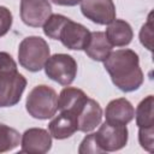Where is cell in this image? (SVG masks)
<instances>
[{"label":"cell","mask_w":154,"mask_h":154,"mask_svg":"<svg viewBox=\"0 0 154 154\" xmlns=\"http://www.w3.org/2000/svg\"><path fill=\"white\" fill-rule=\"evenodd\" d=\"M78 153L79 154H97V153H103L102 149L100 148L97 141H96V137H95V132H91L89 135H87L81 144H79V148H78Z\"/></svg>","instance_id":"cell-20"},{"label":"cell","mask_w":154,"mask_h":154,"mask_svg":"<svg viewBox=\"0 0 154 154\" xmlns=\"http://www.w3.org/2000/svg\"><path fill=\"white\" fill-rule=\"evenodd\" d=\"M12 22L13 17L11 11L5 6H0V37L8 32L12 26Z\"/></svg>","instance_id":"cell-23"},{"label":"cell","mask_w":154,"mask_h":154,"mask_svg":"<svg viewBox=\"0 0 154 154\" xmlns=\"http://www.w3.org/2000/svg\"><path fill=\"white\" fill-rule=\"evenodd\" d=\"M105 35L113 47H125L132 41L134 31L128 22L123 19H114L107 24Z\"/></svg>","instance_id":"cell-14"},{"label":"cell","mask_w":154,"mask_h":154,"mask_svg":"<svg viewBox=\"0 0 154 154\" xmlns=\"http://www.w3.org/2000/svg\"><path fill=\"white\" fill-rule=\"evenodd\" d=\"M113 46L107 40L105 32L93 31L90 32V38L87 47L84 48L85 54L95 61H105L111 54Z\"/></svg>","instance_id":"cell-16"},{"label":"cell","mask_w":154,"mask_h":154,"mask_svg":"<svg viewBox=\"0 0 154 154\" xmlns=\"http://www.w3.org/2000/svg\"><path fill=\"white\" fill-rule=\"evenodd\" d=\"M112 83L124 93L137 90L143 83V72L140 67V58L132 49H117L111 52L103 61Z\"/></svg>","instance_id":"cell-1"},{"label":"cell","mask_w":154,"mask_h":154,"mask_svg":"<svg viewBox=\"0 0 154 154\" xmlns=\"http://www.w3.org/2000/svg\"><path fill=\"white\" fill-rule=\"evenodd\" d=\"M17 63L7 52H0V73L1 72H16Z\"/></svg>","instance_id":"cell-24"},{"label":"cell","mask_w":154,"mask_h":154,"mask_svg":"<svg viewBox=\"0 0 154 154\" xmlns=\"http://www.w3.org/2000/svg\"><path fill=\"white\" fill-rule=\"evenodd\" d=\"M140 42L148 51H153V23H152V13L148 17L147 23H144L140 30Z\"/></svg>","instance_id":"cell-22"},{"label":"cell","mask_w":154,"mask_h":154,"mask_svg":"<svg viewBox=\"0 0 154 154\" xmlns=\"http://www.w3.org/2000/svg\"><path fill=\"white\" fill-rule=\"evenodd\" d=\"M25 77L16 72H1L0 73V108L12 107L20 101V97L25 90Z\"/></svg>","instance_id":"cell-5"},{"label":"cell","mask_w":154,"mask_h":154,"mask_svg":"<svg viewBox=\"0 0 154 154\" xmlns=\"http://www.w3.org/2000/svg\"><path fill=\"white\" fill-rule=\"evenodd\" d=\"M138 142L144 150L152 153L154 150V126L138 128Z\"/></svg>","instance_id":"cell-21"},{"label":"cell","mask_w":154,"mask_h":154,"mask_svg":"<svg viewBox=\"0 0 154 154\" xmlns=\"http://www.w3.org/2000/svg\"><path fill=\"white\" fill-rule=\"evenodd\" d=\"M51 1L59 6H76L81 4L82 0H51Z\"/></svg>","instance_id":"cell-25"},{"label":"cell","mask_w":154,"mask_h":154,"mask_svg":"<svg viewBox=\"0 0 154 154\" xmlns=\"http://www.w3.org/2000/svg\"><path fill=\"white\" fill-rule=\"evenodd\" d=\"M87 99L88 96L82 89L66 85V88H64L58 96V109L71 112L77 116Z\"/></svg>","instance_id":"cell-15"},{"label":"cell","mask_w":154,"mask_h":154,"mask_svg":"<svg viewBox=\"0 0 154 154\" xmlns=\"http://www.w3.org/2000/svg\"><path fill=\"white\" fill-rule=\"evenodd\" d=\"M77 130L82 132H90L100 125L102 119V108L97 101L88 97L77 116Z\"/></svg>","instance_id":"cell-11"},{"label":"cell","mask_w":154,"mask_h":154,"mask_svg":"<svg viewBox=\"0 0 154 154\" xmlns=\"http://www.w3.org/2000/svg\"><path fill=\"white\" fill-rule=\"evenodd\" d=\"M48 130L55 140H65L71 137L77 130V118L73 113L60 111L48 124Z\"/></svg>","instance_id":"cell-13"},{"label":"cell","mask_w":154,"mask_h":154,"mask_svg":"<svg viewBox=\"0 0 154 154\" xmlns=\"http://www.w3.org/2000/svg\"><path fill=\"white\" fill-rule=\"evenodd\" d=\"M90 38V31L82 24L69 19L63 26L59 41L69 49L72 51H84Z\"/></svg>","instance_id":"cell-10"},{"label":"cell","mask_w":154,"mask_h":154,"mask_svg":"<svg viewBox=\"0 0 154 154\" xmlns=\"http://www.w3.org/2000/svg\"><path fill=\"white\" fill-rule=\"evenodd\" d=\"M49 55V46L46 40L40 36H28L19 43V65L30 72H37L42 70Z\"/></svg>","instance_id":"cell-3"},{"label":"cell","mask_w":154,"mask_h":154,"mask_svg":"<svg viewBox=\"0 0 154 154\" xmlns=\"http://www.w3.org/2000/svg\"><path fill=\"white\" fill-rule=\"evenodd\" d=\"M70 18L63 16V14H58V13H52L47 20L43 23V34L53 40H59V35L60 31L63 29V26L66 24V22Z\"/></svg>","instance_id":"cell-19"},{"label":"cell","mask_w":154,"mask_h":154,"mask_svg":"<svg viewBox=\"0 0 154 154\" xmlns=\"http://www.w3.org/2000/svg\"><path fill=\"white\" fill-rule=\"evenodd\" d=\"M82 14L100 25H107L116 19V6L113 0H82Z\"/></svg>","instance_id":"cell-7"},{"label":"cell","mask_w":154,"mask_h":154,"mask_svg":"<svg viewBox=\"0 0 154 154\" xmlns=\"http://www.w3.org/2000/svg\"><path fill=\"white\" fill-rule=\"evenodd\" d=\"M19 142L20 134L16 129L0 123V153L13 150L19 146Z\"/></svg>","instance_id":"cell-18"},{"label":"cell","mask_w":154,"mask_h":154,"mask_svg":"<svg viewBox=\"0 0 154 154\" xmlns=\"http://www.w3.org/2000/svg\"><path fill=\"white\" fill-rule=\"evenodd\" d=\"M96 141L102 152H116L124 148L128 143L129 131L126 125L111 124L105 122L95 132Z\"/></svg>","instance_id":"cell-6"},{"label":"cell","mask_w":154,"mask_h":154,"mask_svg":"<svg viewBox=\"0 0 154 154\" xmlns=\"http://www.w3.org/2000/svg\"><path fill=\"white\" fill-rule=\"evenodd\" d=\"M52 14V6L48 0H22L20 19L28 26L40 28Z\"/></svg>","instance_id":"cell-8"},{"label":"cell","mask_w":154,"mask_h":154,"mask_svg":"<svg viewBox=\"0 0 154 154\" xmlns=\"http://www.w3.org/2000/svg\"><path fill=\"white\" fill-rule=\"evenodd\" d=\"M25 108L35 119H49L58 111V95L55 90L48 85H36L26 96Z\"/></svg>","instance_id":"cell-2"},{"label":"cell","mask_w":154,"mask_h":154,"mask_svg":"<svg viewBox=\"0 0 154 154\" xmlns=\"http://www.w3.org/2000/svg\"><path fill=\"white\" fill-rule=\"evenodd\" d=\"M20 152L29 154H45L52 148L51 134L41 128H30L20 137Z\"/></svg>","instance_id":"cell-9"},{"label":"cell","mask_w":154,"mask_h":154,"mask_svg":"<svg viewBox=\"0 0 154 154\" xmlns=\"http://www.w3.org/2000/svg\"><path fill=\"white\" fill-rule=\"evenodd\" d=\"M153 106H154V96L153 95H148L137 105L134 118L136 119V125L138 128L154 126Z\"/></svg>","instance_id":"cell-17"},{"label":"cell","mask_w":154,"mask_h":154,"mask_svg":"<svg viewBox=\"0 0 154 154\" xmlns=\"http://www.w3.org/2000/svg\"><path fill=\"white\" fill-rule=\"evenodd\" d=\"M47 77L61 85H70L77 75V63L73 57L65 53L49 55L45 66Z\"/></svg>","instance_id":"cell-4"},{"label":"cell","mask_w":154,"mask_h":154,"mask_svg":"<svg viewBox=\"0 0 154 154\" xmlns=\"http://www.w3.org/2000/svg\"><path fill=\"white\" fill-rule=\"evenodd\" d=\"M106 122L111 124L126 125L135 117V108L125 97L114 99L108 102L105 109Z\"/></svg>","instance_id":"cell-12"}]
</instances>
